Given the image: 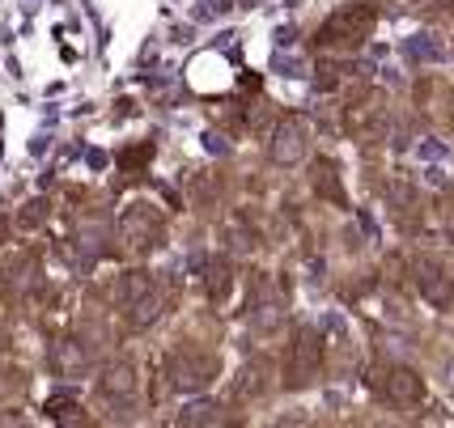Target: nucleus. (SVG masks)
<instances>
[{
    "label": "nucleus",
    "instance_id": "obj_7",
    "mask_svg": "<svg viewBox=\"0 0 454 428\" xmlns=\"http://www.w3.org/2000/svg\"><path fill=\"white\" fill-rule=\"evenodd\" d=\"M315 187H318V195H323V199L344 204V187H340L336 166H332V161H315Z\"/></svg>",
    "mask_w": 454,
    "mask_h": 428
},
{
    "label": "nucleus",
    "instance_id": "obj_5",
    "mask_svg": "<svg viewBox=\"0 0 454 428\" xmlns=\"http://www.w3.org/2000/svg\"><path fill=\"white\" fill-rule=\"evenodd\" d=\"M416 284H420V292H425V301L437 306V310H446V306L454 301V280H450V272H446V263H437V259H429V254L416 259Z\"/></svg>",
    "mask_w": 454,
    "mask_h": 428
},
{
    "label": "nucleus",
    "instance_id": "obj_8",
    "mask_svg": "<svg viewBox=\"0 0 454 428\" xmlns=\"http://www.w3.org/2000/svg\"><path fill=\"white\" fill-rule=\"evenodd\" d=\"M450 242H454V230H450Z\"/></svg>",
    "mask_w": 454,
    "mask_h": 428
},
{
    "label": "nucleus",
    "instance_id": "obj_1",
    "mask_svg": "<svg viewBox=\"0 0 454 428\" xmlns=\"http://www.w3.org/2000/svg\"><path fill=\"white\" fill-rule=\"evenodd\" d=\"M378 21V9L370 0H353V4H344L336 9L332 18L318 26V51H353L361 43L370 39V30H374Z\"/></svg>",
    "mask_w": 454,
    "mask_h": 428
},
{
    "label": "nucleus",
    "instance_id": "obj_2",
    "mask_svg": "<svg viewBox=\"0 0 454 428\" xmlns=\"http://www.w3.org/2000/svg\"><path fill=\"white\" fill-rule=\"evenodd\" d=\"M344 132L356 136V140H382V132H387V106H382V94L353 97V106H344Z\"/></svg>",
    "mask_w": 454,
    "mask_h": 428
},
{
    "label": "nucleus",
    "instance_id": "obj_6",
    "mask_svg": "<svg viewBox=\"0 0 454 428\" xmlns=\"http://www.w3.org/2000/svg\"><path fill=\"white\" fill-rule=\"evenodd\" d=\"M306 144H310V132H306V123L301 119H280L277 136H272V161L277 166H297L301 153H306Z\"/></svg>",
    "mask_w": 454,
    "mask_h": 428
},
{
    "label": "nucleus",
    "instance_id": "obj_3",
    "mask_svg": "<svg viewBox=\"0 0 454 428\" xmlns=\"http://www.w3.org/2000/svg\"><path fill=\"white\" fill-rule=\"evenodd\" d=\"M374 390L387 399V403H395V408H416V403L425 399V382H420L412 370H403V365L378 370L374 373Z\"/></svg>",
    "mask_w": 454,
    "mask_h": 428
},
{
    "label": "nucleus",
    "instance_id": "obj_4",
    "mask_svg": "<svg viewBox=\"0 0 454 428\" xmlns=\"http://www.w3.org/2000/svg\"><path fill=\"white\" fill-rule=\"evenodd\" d=\"M323 373V344L315 331H297L294 352H289V386H310Z\"/></svg>",
    "mask_w": 454,
    "mask_h": 428
}]
</instances>
